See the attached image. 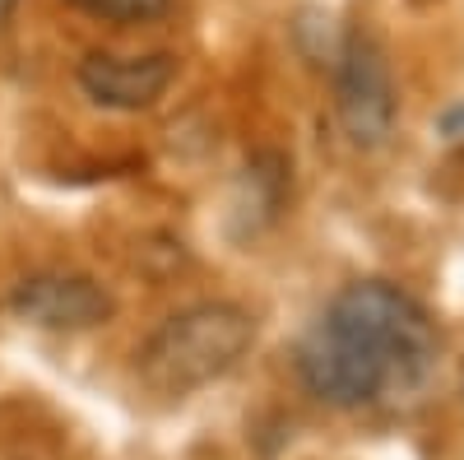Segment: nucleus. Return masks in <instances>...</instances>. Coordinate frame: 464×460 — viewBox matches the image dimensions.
<instances>
[{"label": "nucleus", "instance_id": "obj_1", "mask_svg": "<svg viewBox=\"0 0 464 460\" xmlns=\"http://www.w3.org/2000/svg\"><path fill=\"white\" fill-rule=\"evenodd\" d=\"M256 344V317L237 302H196L168 317L140 349V381L159 396H190L232 372Z\"/></svg>", "mask_w": 464, "mask_h": 460}, {"label": "nucleus", "instance_id": "obj_2", "mask_svg": "<svg viewBox=\"0 0 464 460\" xmlns=\"http://www.w3.org/2000/svg\"><path fill=\"white\" fill-rule=\"evenodd\" d=\"M339 330H348L362 349L381 363L391 396H409L432 377L437 354H441V335L432 317L422 312V302H413L404 289L362 279L348 284L325 312Z\"/></svg>", "mask_w": 464, "mask_h": 460}, {"label": "nucleus", "instance_id": "obj_3", "mask_svg": "<svg viewBox=\"0 0 464 460\" xmlns=\"http://www.w3.org/2000/svg\"><path fill=\"white\" fill-rule=\"evenodd\" d=\"M297 372L306 381V391L334 409H358L391 396V381H385L381 363L330 317H321L297 344Z\"/></svg>", "mask_w": 464, "mask_h": 460}, {"label": "nucleus", "instance_id": "obj_4", "mask_svg": "<svg viewBox=\"0 0 464 460\" xmlns=\"http://www.w3.org/2000/svg\"><path fill=\"white\" fill-rule=\"evenodd\" d=\"M395 74L376 37L353 33L339 56V126L358 149H381L395 131Z\"/></svg>", "mask_w": 464, "mask_h": 460}, {"label": "nucleus", "instance_id": "obj_5", "mask_svg": "<svg viewBox=\"0 0 464 460\" xmlns=\"http://www.w3.org/2000/svg\"><path fill=\"white\" fill-rule=\"evenodd\" d=\"M111 307V293L89 275H33L10 293V312L37 330H93Z\"/></svg>", "mask_w": 464, "mask_h": 460}, {"label": "nucleus", "instance_id": "obj_6", "mask_svg": "<svg viewBox=\"0 0 464 460\" xmlns=\"http://www.w3.org/2000/svg\"><path fill=\"white\" fill-rule=\"evenodd\" d=\"M177 74V61L168 52H149V56H111L93 52L80 61V89L111 112H140L153 107Z\"/></svg>", "mask_w": 464, "mask_h": 460}, {"label": "nucleus", "instance_id": "obj_7", "mask_svg": "<svg viewBox=\"0 0 464 460\" xmlns=\"http://www.w3.org/2000/svg\"><path fill=\"white\" fill-rule=\"evenodd\" d=\"M70 5L102 24H153L172 10V0H70Z\"/></svg>", "mask_w": 464, "mask_h": 460}, {"label": "nucleus", "instance_id": "obj_8", "mask_svg": "<svg viewBox=\"0 0 464 460\" xmlns=\"http://www.w3.org/2000/svg\"><path fill=\"white\" fill-rule=\"evenodd\" d=\"M14 5H19V0H0V28H5V24H10V15H14Z\"/></svg>", "mask_w": 464, "mask_h": 460}]
</instances>
